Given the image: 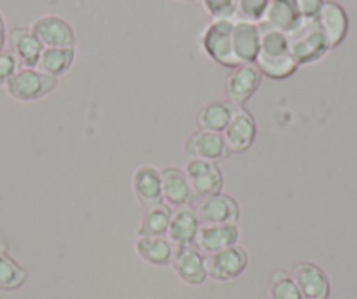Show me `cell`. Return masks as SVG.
Wrapping results in <instances>:
<instances>
[{
	"mask_svg": "<svg viewBox=\"0 0 357 299\" xmlns=\"http://www.w3.org/2000/svg\"><path fill=\"white\" fill-rule=\"evenodd\" d=\"M256 133L257 128L252 114L243 107H236L222 137H225L229 153L242 154L252 147L254 140H256Z\"/></svg>",
	"mask_w": 357,
	"mask_h": 299,
	"instance_id": "cell-11",
	"label": "cell"
},
{
	"mask_svg": "<svg viewBox=\"0 0 357 299\" xmlns=\"http://www.w3.org/2000/svg\"><path fill=\"white\" fill-rule=\"evenodd\" d=\"M247 263H249V256L238 245L219 250V252L207 256V259H205L207 275L218 282L235 280L236 277H240L245 271Z\"/></svg>",
	"mask_w": 357,
	"mask_h": 299,
	"instance_id": "cell-6",
	"label": "cell"
},
{
	"mask_svg": "<svg viewBox=\"0 0 357 299\" xmlns=\"http://www.w3.org/2000/svg\"><path fill=\"white\" fill-rule=\"evenodd\" d=\"M198 219L204 226L214 224H236L240 217V207L231 196L214 194L207 198H200L195 205Z\"/></svg>",
	"mask_w": 357,
	"mask_h": 299,
	"instance_id": "cell-5",
	"label": "cell"
},
{
	"mask_svg": "<svg viewBox=\"0 0 357 299\" xmlns=\"http://www.w3.org/2000/svg\"><path fill=\"white\" fill-rule=\"evenodd\" d=\"M300 22L301 16L298 15L294 0H270L266 11L257 25L264 30L289 33L291 30L296 29Z\"/></svg>",
	"mask_w": 357,
	"mask_h": 299,
	"instance_id": "cell-18",
	"label": "cell"
},
{
	"mask_svg": "<svg viewBox=\"0 0 357 299\" xmlns=\"http://www.w3.org/2000/svg\"><path fill=\"white\" fill-rule=\"evenodd\" d=\"M261 77H263V74L254 63L240 65V67L233 68L228 81H226L228 102H231L235 107H243L259 88Z\"/></svg>",
	"mask_w": 357,
	"mask_h": 299,
	"instance_id": "cell-9",
	"label": "cell"
},
{
	"mask_svg": "<svg viewBox=\"0 0 357 299\" xmlns=\"http://www.w3.org/2000/svg\"><path fill=\"white\" fill-rule=\"evenodd\" d=\"M233 23L235 20H214L200 39L205 54L218 65L231 70L240 67L233 49Z\"/></svg>",
	"mask_w": 357,
	"mask_h": 299,
	"instance_id": "cell-3",
	"label": "cell"
},
{
	"mask_svg": "<svg viewBox=\"0 0 357 299\" xmlns=\"http://www.w3.org/2000/svg\"><path fill=\"white\" fill-rule=\"evenodd\" d=\"M205 11L214 20H233V0H202Z\"/></svg>",
	"mask_w": 357,
	"mask_h": 299,
	"instance_id": "cell-29",
	"label": "cell"
},
{
	"mask_svg": "<svg viewBox=\"0 0 357 299\" xmlns=\"http://www.w3.org/2000/svg\"><path fill=\"white\" fill-rule=\"evenodd\" d=\"M44 47H74L75 33L65 20L58 16H40L30 26Z\"/></svg>",
	"mask_w": 357,
	"mask_h": 299,
	"instance_id": "cell-15",
	"label": "cell"
},
{
	"mask_svg": "<svg viewBox=\"0 0 357 299\" xmlns=\"http://www.w3.org/2000/svg\"><path fill=\"white\" fill-rule=\"evenodd\" d=\"M161 175V191H163V201H167L168 207L181 208L188 207L193 199V187L188 181L186 174L178 168H165L160 171Z\"/></svg>",
	"mask_w": 357,
	"mask_h": 299,
	"instance_id": "cell-17",
	"label": "cell"
},
{
	"mask_svg": "<svg viewBox=\"0 0 357 299\" xmlns=\"http://www.w3.org/2000/svg\"><path fill=\"white\" fill-rule=\"evenodd\" d=\"M8 26H6V20L0 13V51H4L8 46Z\"/></svg>",
	"mask_w": 357,
	"mask_h": 299,
	"instance_id": "cell-32",
	"label": "cell"
},
{
	"mask_svg": "<svg viewBox=\"0 0 357 299\" xmlns=\"http://www.w3.org/2000/svg\"><path fill=\"white\" fill-rule=\"evenodd\" d=\"M6 250H8V243H6L4 240L0 238V256H4Z\"/></svg>",
	"mask_w": 357,
	"mask_h": 299,
	"instance_id": "cell-33",
	"label": "cell"
},
{
	"mask_svg": "<svg viewBox=\"0 0 357 299\" xmlns=\"http://www.w3.org/2000/svg\"><path fill=\"white\" fill-rule=\"evenodd\" d=\"M133 191L146 208L163 204L160 171L154 167H147V164L137 168V171L133 174Z\"/></svg>",
	"mask_w": 357,
	"mask_h": 299,
	"instance_id": "cell-21",
	"label": "cell"
},
{
	"mask_svg": "<svg viewBox=\"0 0 357 299\" xmlns=\"http://www.w3.org/2000/svg\"><path fill=\"white\" fill-rule=\"evenodd\" d=\"M286 37L289 53L298 67L319 61L329 51V44L319 29L317 20H301Z\"/></svg>",
	"mask_w": 357,
	"mask_h": 299,
	"instance_id": "cell-2",
	"label": "cell"
},
{
	"mask_svg": "<svg viewBox=\"0 0 357 299\" xmlns=\"http://www.w3.org/2000/svg\"><path fill=\"white\" fill-rule=\"evenodd\" d=\"M172 210L168 205L161 204L156 207L146 208L142 222L139 226V236H165L168 235V228H170Z\"/></svg>",
	"mask_w": 357,
	"mask_h": 299,
	"instance_id": "cell-25",
	"label": "cell"
},
{
	"mask_svg": "<svg viewBox=\"0 0 357 299\" xmlns=\"http://www.w3.org/2000/svg\"><path fill=\"white\" fill-rule=\"evenodd\" d=\"M268 2L270 0H233V9H235L233 20L259 23L266 11Z\"/></svg>",
	"mask_w": 357,
	"mask_h": 299,
	"instance_id": "cell-28",
	"label": "cell"
},
{
	"mask_svg": "<svg viewBox=\"0 0 357 299\" xmlns=\"http://www.w3.org/2000/svg\"><path fill=\"white\" fill-rule=\"evenodd\" d=\"M18 68L20 65L18 61H16V58L13 56L11 51H0V86L8 84V81L16 74Z\"/></svg>",
	"mask_w": 357,
	"mask_h": 299,
	"instance_id": "cell-30",
	"label": "cell"
},
{
	"mask_svg": "<svg viewBox=\"0 0 357 299\" xmlns=\"http://www.w3.org/2000/svg\"><path fill=\"white\" fill-rule=\"evenodd\" d=\"M202 228L197 212L191 207H181L172 212L170 228H168V238L175 247L178 245H195L197 235Z\"/></svg>",
	"mask_w": 357,
	"mask_h": 299,
	"instance_id": "cell-20",
	"label": "cell"
},
{
	"mask_svg": "<svg viewBox=\"0 0 357 299\" xmlns=\"http://www.w3.org/2000/svg\"><path fill=\"white\" fill-rule=\"evenodd\" d=\"M240 238V231L236 224H214V226H202L197 235V249L205 252L207 256L211 254L225 250L228 247L236 245Z\"/></svg>",
	"mask_w": 357,
	"mask_h": 299,
	"instance_id": "cell-19",
	"label": "cell"
},
{
	"mask_svg": "<svg viewBox=\"0 0 357 299\" xmlns=\"http://www.w3.org/2000/svg\"><path fill=\"white\" fill-rule=\"evenodd\" d=\"M315 20H317L319 29L322 30L326 40H328L329 49H335L345 40L347 33H349V16L338 2L324 0L322 9Z\"/></svg>",
	"mask_w": 357,
	"mask_h": 299,
	"instance_id": "cell-13",
	"label": "cell"
},
{
	"mask_svg": "<svg viewBox=\"0 0 357 299\" xmlns=\"http://www.w3.org/2000/svg\"><path fill=\"white\" fill-rule=\"evenodd\" d=\"M270 296L272 299H303L294 278L282 270L273 271L270 277Z\"/></svg>",
	"mask_w": 357,
	"mask_h": 299,
	"instance_id": "cell-27",
	"label": "cell"
},
{
	"mask_svg": "<svg viewBox=\"0 0 357 299\" xmlns=\"http://www.w3.org/2000/svg\"><path fill=\"white\" fill-rule=\"evenodd\" d=\"M56 84L58 77L39 68H18L6 84V89L18 102H33L53 91Z\"/></svg>",
	"mask_w": 357,
	"mask_h": 299,
	"instance_id": "cell-4",
	"label": "cell"
},
{
	"mask_svg": "<svg viewBox=\"0 0 357 299\" xmlns=\"http://www.w3.org/2000/svg\"><path fill=\"white\" fill-rule=\"evenodd\" d=\"M184 154L190 160H205L212 161V163H219V161L228 160L231 153L226 146L222 133L200 130V132L188 137L186 144H184Z\"/></svg>",
	"mask_w": 357,
	"mask_h": 299,
	"instance_id": "cell-8",
	"label": "cell"
},
{
	"mask_svg": "<svg viewBox=\"0 0 357 299\" xmlns=\"http://www.w3.org/2000/svg\"><path fill=\"white\" fill-rule=\"evenodd\" d=\"M8 46L13 56L18 61L20 68H37L44 46L32 29H13L8 33Z\"/></svg>",
	"mask_w": 357,
	"mask_h": 299,
	"instance_id": "cell-14",
	"label": "cell"
},
{
	"mask_svg": "<svg viewBox=\"0 0 357 299\" xmlns=\"http://www.w3.org/2000/svg\"><path fill=\"white\" fill-rule=\"evenodd\" d=\"M184 2H191V0H184Z\"/></svg>",
	"mask_w": 357,
	"mask_h": 299,
	"instance_id": "cell-34",
	"label": "cell"
},
{
	"mask_svg": "<svg viewBox=\"0 0 357 299\" xmlns=\"http://www.w3.org/2000/svg\"><path fill=\"white\" fill-rule=\"evenodd\" d=\"M322 4H324V0H294V6H296V11L301 16V20L317 18Z\"/></svg>",
	"mask_w": 357,
	"mask_h": 299,
	"instance_id": "cell-31",
	"label": "cell"
},
{
	"mask_svg": "<svg viewBox=\"0 0 357 299\" xmlns=\"http://www.w3.org/2000/svg\"><path fill=\"white\" fill-rule=\"evenodd\" d=\"M186 177L193 192L200 198L219 194L222 189V174L212 161L190 160L186 164Z\"/></svg>",
	"mask_w": 357,
	"mask_h": 299,
	"instance_id": "cell-12",
	"label": "cell"
},
{
	"mask_svg": "<svg viewBox=\"0 0 357 299\" xmlns=\"http://www.w3.org/2000/svg\"><path fill=\"white\" fill-rule=\"evenodd\" d=\"M259 43L261 30L257 23L235 20V23H233V49H235L238 65L256 63Z\"/></svg>",
	"mask_w": 357,
	"mask_h": 299,
	"instance_id": "cell-16",
	"label": "cell"
},
{
	"mask_svg": "<svg viewBox=\"0 0 357 299\" xmlns=\"http://www.w3.org/2000/svg\"><path fill=\"white\" fill-rule=\"evenodd\" d=\"M135 249L146 263L154 266H167L174 257V245L165 236H139Z\"/></svg>",
	"mask_w": 357,
	"mask_h": 299,
	"instance_id": "cell-23",
	"label": "cell"
},
{
	"mask_svg": "<svg viewBox=\"0 0 357 299\" xmlns=\"http://www.w3.org/2000/svg\"><path fill=\"white\" fill-rule=\"evenodd\" d=\"M291 277L296 282L303 299H329L331 284L321 266L310 261H301L294 264Z\"/></svg>",
	"mask_w": 357,
	"mask_h": 299,
	"instance_id": "cell-10",
	"label": "cell"
},
{
	"mask_svg": "<svg viewBox=\"0 0 357 299\" xmlns=\"http://www.w3.org/2000/svg\"><path fill=\"white\" fill-rule=\"evenodd\" d=\"M25 280L26 271L11 256H0V291H16Z\"/></svg>",
	"mask_w": 357,
	"mask_h": 299,
	"instance_id": "cell-26",
	"label": "cell"
},
{
	"mask_svg": "<svg viewBox=\"0 0 357 299\" xmlns=\"http://www.w3.org/2000/svg\"><path fill=\"white\" fill-rule=\"evenodd\" d=\"M261 30L259 53L256 58V67L263 75L270 79H287L298 70V63L293 60L287 47L286 33L277 30Z\"/></svg>",
	"mask_w": 357,
	"mask_h": 299,
	"instance_id": "cell-1",
	"label": "cell"
},
{
	"mask_svg": "<svg viewBox=\"0 0 357 299\" xmlns=\"http://www.w3.org/2000/svg\"><path fill=\"white\" fill-rule=\"evenodd\" d=\"M74 56V47H44L37 68L58 77V75H63L72 67Z\"/></svg>",
	"mask_w": 357,
	"mask_h": 299,
	"instance_id": "cell-24",
	"label": "cell"
},
{
	"mask_svg": "<svg viewBox=\"0 0 357 299\" xmlns=\"http://www.w3.org/2000/svg\"><path fill=\"white\" fill-rule=\"evenodd\" d=\"M235 105L228 100H214L211 104L200 109L197 116L198 128L204 132L225 133L226 126L231 121V116L235 112Z\"/></svg>",
	"mask_w": 357,
	"mask_h": 299,
	"instance_id": "cell-22",
	"label": "cell"
},
{
	"mask_svg": "<svg viewBox=\"0 0 357 299\" xmlns=\"http://www.w3.org/2000/svg\"><path fill=\"white\" fill-rule=\"evenodd\" d=\"M170 264L175 275L190 285H202L208 277L204 252L195 245L175 247Z\"/></svg>",
	"mask_w": 357,
	"mask_h": 299,
	"instance_id": "cell-7",
	"label": "cell"
}]
</instances>
